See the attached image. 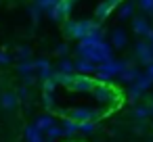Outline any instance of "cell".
Here are the masks:
<instances>
[{
  "instance_id": "cell-1",
  "label": "cell",
  "mask_w": 153,
  "mask_h": 142,
  "mask_svg": "<svg viewBox=\"0 0 153 142\" xmlns=\"http://www.w3.org/2000/svg\"><path fill=\"white\" fill-rule=\"evenodd\" d=\"M134 54H136V59H138L140 65H147V67H149V65L153 63V50H151L149 42H136Z\"/></svg>"
},
{
  "instance_id": "cell-2",
  "label": "cell",
  "mask_w": 153,
  "mask_h": 142,
  "mask_svg": "<svg viewBox=\"0 0 153 142\" xmlns=\"http://www.w3.org/2000/svg\"><path fill=\"white\" fill-rule=\"evenodd\" d=\"M69 88H74V90H92L94 88V82L88 75H74Z\"/></svg>"
},
{
  "instance_id": "cell-3",
  "label": "cell",
  "mask_w": 153,
  "mask_h": 142,
  "mask_svg": "<svg viewBox=\"0 0 153 142\" xmlns=\"http://www.w3.org/2000/svg\"><path fill=\"white\" fill-rule=\"evenodd\" d=\"M19 102V96L15 92H2V96H0V107H2L4 111H13Z\"/></svg>"
},
{
  "instance_id": "cell-4",
  "label": "cell",
  "mask_w": 153,
  "mask_h": 142,
  "mask_svg": "<svg viewBox=\"0 0 153 142\" xmlns=\"http://www.w3.org/2000/svg\"><path fill=\"white\" fill-rule=\"evenodd\" d=\"M126 44H128V36H126V32L120 29V27L113 29V32H111V46H113V48H124Z\"/></svg>"
},
{
  "instance_id": "cell-5",
  "label": "cell",
  "mask_w": 153,
  "mask_h": 142,
  "mask_svg": "<svg viewBox=\"0 0 153 142\" xmlns=\"http://www.w3.org/2000/svg\"><path fill=\"white\" fill-rule=\"evenodd\" d=\"M117 4H120V0H105V2H101L99 9H97V19H99V21L105 19V17L113 11V7H117Z\"/></svg>"
},
{
  "instance_id": "cell-6",
  "label": "cell",
  "mask_w": 153,
  "mask_h": 142,
  "mask_svg": "<svg viewBox=\"0 0 153 142\" xmlns=\"http://www.w3.org/2000/svg\"><path fill=\"white\" fill-rule=\"evenodd\" d=\"M132 29H134L138 36H147L151 27H149V21H147L145 17H134V19H132Z\"/></svg>"
},
{
  "instance_id": "cell-7",
  "label": "cell",
  "mask_w": 153,
  "mask_h": 142,
  "mask_svg": "<svg viewBox=\"0 0 153 142\" xmlns=\"http://www.w3.org/2000/svg\"><path fill=\"white\" fill-rule=\"evenodd\" d=\"M74 69H78V71H82V73H92V71H97L94 63L88 61V59H78V61L74 63Z\"/></svg>"
},
{
  "instance_id": "cell-8",
  "label": "cell",
  "mask_w": 153,
  "mask_h": 142,
  "mask_svg": "<svg viewBox=\"0 0 153 142\" xmlns=\"http://www.w3.org/2000/svg\"><path fill=\"white\" fill-rule=\"evenodd\" d=\"M149 113H151V111H149V104H136V107H134V117H136L138 121H145Z\"/></svg>"
},
{
  "instance_id": "cell-9",
  "label": "cell",
  "mask_w": 153,
  "mask_h": 142,
  "mask_svg": "<svg viewBox=\"0 0 153 142\" xmlns=\"http://www.w3.org/2000/svg\"><path fill=\"white\" fill-rule=\"evenodd\" d=\"M132 11H134V4H132V2H126V4H122V7H120L117 17H120V19H128V17L132 15Z\"/></svg>"
},
{
  "instance_id": "cell-10",
  "label": "cell",
  "mask_w": 153,
  "mask_h": 142,
  "mask_svg": "<svg viewBox=\"0 0 153 142\" xmlns=\"http://www.w3.org/2000/svg\"><path fill=\"white\" fill-rule=\"evenodd\" d=\"M57 2H59V0H36L34 4H36L40 11H51V9H53Z\"/></svg>"
},
{
  "instance_id": "cell-11",
  "label": "cell",
  "mask_w": 153,
  "mask_h": 142,
  "mask_svg": "<svg viewBox=\"0 0 153 142\" xmlns=\"http://www.w3.org/2000/svg\"><path fill=\"white\" fill-rule=\"evenodd\" d=\"M36 127L38 129H48V127H53V119L51 117H40L36 121Z\"/></svg>"
},
{
  "instance_id": "cell-12",
  "label": "cell",
  "mask_w": 153,
  "mask_h": 142,
  "mask_svg": "<svg viewBox=\"0 0 153 142\" xmlns=\"http://www.w3.org/2000/svg\"><path fill=\"white\" fill-rule=\"evenodd\" d=\"M132 132H134L136 136H145V134H147V123H145V121H136V123L132 125Z\"/></svg>"
},
{
  "instance_id": "cell-13",
  "label": "cell",
  "mask_w": 153,
  "mask_h": 142,
  "mask_svg": "<svg viewBox=\"0 0 153 142\" xmlns=\"http://www.w3.org/2000/svg\"><path fill=\"white\" fill-rule=\"evenodd\" d=\"M138 7L143 13H153V0H138Z\"/></svg>"
},
{
  "instance_id": "cell-14",
  "label": "cell",
  "mask_w": 153,
  "mask_h": 142,
  "mask_svg": "<svg viewBox=\"0 0 153 142\" xmlns=\"http://www.w3.org/2000/svg\"><path fill=\"white\" fill-rule=\"evenodd\" d=\"M61 73H71L74 71V63L71 61H67V59H61Z\"/></svg>"
},
{
  "instance_id": "cell-15",
  "label": "cell",
  "mask_w": 153,
  "mask_h": 142,
  "mask_svg": "<svg viewBox=\"0 0 153 142\" xmlns=\"http://www.w3.org/2000/svg\"><path fill=\"white\" fill-rule=\"evenodd\" d=\"M61 134H63V127H59V125L48 127V138H57V136H61Z\"/></svg>"
},
{
  "instance_id": "cell-16",
  "label": "cell",
  "mask_w": 153,
  "mask_h": 142,
  "mask_svg": "<svg viewBox=\"0 0 153 142\" xmlns=\"http://www.w3.org/2000/svg\"><path fill=\"white\" fill-rule=\"evenodd\" d=\"M40 13H42V11H40L36 4H32V7H30V15H32V19H34V21H38V19H40Z\"/></svg>"
},
{
  "instance_id": "cell-17",
  "label": "cell",
  "mask_w": 153,
  "mask_h": 142,
  "mask_svg": "<svg viewBox=\"0 0 153 142\" xmlns=\"http://www.w3.org/2000/svg\"><path fill=\"white\" fill-rule=\"evenodd\" d=\"M57 52H59V54H67V44H61V46H57Z\"/></svg>"
},
{
  "instance_id": "cell-18",
  "label": "cell",
  "mask_w": 153,
  "mask_h": 142,
  "mask_svg": "<svg viewBox=\"0 0 153 142\" xmlns=\"http://www.w3.org/2000/svg\"><path fill=\"white\" fill-rule=\"evenodd\" d=\"M147 77H149V79L153 82V63H151V65L147 67Z\"/></svg>"
},
{
  "instance_id": "cell-19",
  "label": "cell",
  "mask_w": 153,
  "mask_h": 142,
  "mask_svg": "<svg viewBox=\"0 0 153 142\" xmlns=\"http://www.w3.org/2000/svg\"><path fill=\"white\" fill-rule=\"evenodd\" d=\"M9 61H11V57H9V54L0 52V63H9Z\"/></svg>"
},
{
  "instance_id": "cell-20",
  "label": "cell",
  "mask_w": 153,
  "mask_h": 142,
  "mask_svg": "<svg viewBox=\"0 0 153 142\" xmlns=\"http://www.w3.org/2000/svg\"><path fill=\"white\" fill-rule=\"evenodd\" d=\"M147 38H149V40H151V44H149V46H151V50H153V27H151V29H149V34H147Z\"/></svg>"
},
{
  "instance_id": "cell-21",
  "label": "cell",
  "mask_w": 153,
  "mask_h": 142,
  "mask_svg": "<svg viewBox=\"0 0 153 142\" xmlns=\"http://www.w3.org/2000/svg\"><path fill=\"white\" fill-rule=\"evenodd\" d=\"M19 54H21V57H30V48H21Z\"/></svg>"
},
{
  "instance_id": "cell-22",
  "label": "cell",
  "mask_w": 153,
  "mask_h": 142,
  "mask_svg": "<svg viewBox=\"0 0 153 142\" xmlns=\"http://www.w3.org/2000/svg\"><path fill=\"white\" fill-rule=\"evenodd\" d=\"M149 142H153V140H149Z\"/></svg>"
},
{
  "instance_id": "cell-23",
  "label": "cell",
  "mask_w": 153,
  "mask_h": 142,
  "mask_svg": "<svg viewBox=\"0 0 153 142\" xmlns=\"http://www.w3.org/2000/svg\"><path fill=\"white\" fill-rule=\"evenodd\" d=\"M74 2H76V0H74Z\"/></svg>"
}]
</instances>
